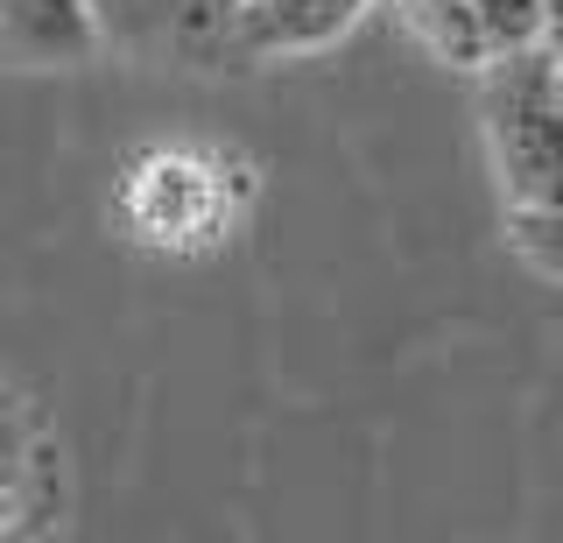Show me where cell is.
I'll return each instance as SVG.
<instances>
[{"instance_id": "6da1fadb", "label": "cell", "mask_w": 563, "mask_h": 543, "mask_svg": "<svg viewBox=\"0 0 563 543\" xmlns=\"http://www.w3.org/2000/svg\"><path fill=\"white\" fill-rule=\"evenodd\" d=\"M479 120L493 149V177L507 205L563 198V93L550 43L507 50L479 72Z\"/></svg>"}, {"instance_id": "7a4b0ae2", "label": "cell", "mask_w": 563, "mask_h": 543, "mask_svg": "<svg viewBox=\"0 0 563 543\" xmlns=\"http://www.w3.org/2000/svg\"><path fill=\"white\" fill-rule=\"evenodd\" d=\"M240 198H246V177L225 170V155H211V149H148L128 170L120 213H128L134 240H148V248H211V240H225Z\"/></svg>"}, {"instance_id": "3957f363", "label": "cell", "mask_w": 563, "mask_h": 543, "mask_svg": "<svg viewBox=\"0 0 563 543\" xmlns=\"http://www.w3.org/2000/svg\"><path fill=\"white\" fill-rule=\"evenodd\" d=\"M106 50L219 64L240 57V0H92Z\"/></svg>"}, {"instance_id": "277c9868", "label": "cell", "mask_w": 563, "mask_h": 543, "mask_svg": "<svg viewBox=\"0 0 563 543\" xmlns=\"http://www.w3.org/2000/svg\"><path fill=\"white\" fill-rule=\"evenodd\" d=\"M374 0H240V57H310L331 50Z\"/></svg>"}, {"instance_id": "5b68a950", "label": "cell", "mask_w": 563, "mask_h": 543, "mask_svg": "<svg viewBox=\"0 0 563 543\" xmlns=\"http://www.w3.org/2000/svg\"><path fill=\"white\" fill-rule=\"evenodd\" d=\"M0 50L22 64H85L106 36L92 0H0Z\"/></svg>"}, {"instance_id": "8992f818", "label": "cell", "mask_w": 563, "mask_h": 543, "mask_svg": "<svg viewBox=\"0 0 563 543\" xmlns=\"http://www.w3.org/2000/svg\"><path fill=\"white\" fill-rule=\"evenodd\" d=\"M57 501V452L43 445L35 416L14 395H0V536L29 530Z\"/></svg>"}, {"instance_id": "52a82bcc", "label": "cell", "mask_w": 563, "mask_h": 543, "mask_svg": "<svg viewBox=\"0 0 563 543\" xmlns=\"http://www.w3.org/2000/svg\"><path fill=\"white\" fill-rule=\"evenodd\" d=\"M401 22L422 36L437 64H451V72H486V36H479V14H472V0H395Z\"/></svg>"}, {"instance_id": "ba28073f", "label": "cell", "mask_w": 563, "mask_h": 543, "mask_svg": "<svg viewBox=\"0 0 563 543\" xmlns=\"http://www.w3.org/2000/svg\"><path fill=\"white\" fill-rule=\"evenodd\" d=\"M507 240H515L521 261H536L542 275H556V283H563V198L507 205Z\"/></svg>"}, {"instance_id": "9c48e42d", "label": "cell", "mask_w": 563, "mask_h": 543, "mask_svg": "<svg viewBox=\"0 0 563 543\" xmlns=\"http://www.w3.org/2000/svg\"><path fill=\"white\" fill-rule=\"evenodd\" d=\"M479 14V36H486V57H507V50H536L550 36V8L542 0H472Z\"/></svg>"}, {"instance_id": "30bf717a", "label": "cell", "mask_w": 563, "mask_h": 543, "mask_svg": "<svg viewBox=\"0 0 563 543\" xmlns=\"http://www.w3.org/2000/svg\"><path fill=\"white\" fill-rule=\"evenodd\" d=\"M550 57H556V93H563V43H556V50H550Z\"/></svg>"}]
</instances>
